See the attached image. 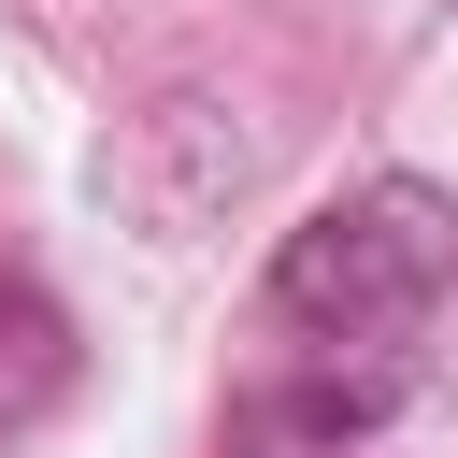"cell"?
<instances>
[{"label":"cell","mask_w":458,"mask_h":458,"mask_svg":"<svg viewBox=\"0 0 458 458\" xmlns=\"http://www.w3.org/2000/svg\"><path fill=\"white\" fill-rule=\"evenodd\" d=\"M444 286H458V200L429 172H372L272 243V329H301L329 372H401Z\"/></svg>","instance_id":"6da1fadb"},{"label":"cell","mask_w":458,"mask_h":458,"mask_svg":"<svg viewBox=\"0 0 458 458\" xmlns=\"http://www.w3.org/2000/svg\"><path fill=\"white\" fill-rule=\"evenodd\" d=\"M386 401H401V372H301V386H243L229 429H215V458H344V444L386 429Z\"/></svg>","instance_id":"7a4b0ae2"},{"label":"cell","mask_w":458,"mask_h":458,"mask_svg":"<svg viewBox=\"0 0 458 458\" xmlns=\"http://www.w3.org/2000/svg\"><path fill=\"white\" fill-rule=\"evenodd\" d=\"M86 386V344H72V315L29 286V272H0V444H29L57 401Z\"/></svg>","instance_id":"3957f363"}]
</instances>
